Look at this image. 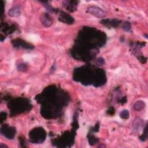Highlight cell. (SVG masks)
<instances>
[{
	"instance_id": "7",
	"label": "cell",
	"mask_w": 148,
	"mask_h": 148,
	"mask_svg": "<svg viewBox=\"0 0 148 148\" xmlns=\"http://www.w3.org/2000/svg\"><path fill=\"white\" fill-rule=\"evenodd\" d=\"M16 133L15 127L9 126L8 124H3L1 127V134L9 139H13Z\"/></svg>"
},
{
	"instance_id": "19",
	"label": "cell",
	"mask_w": 148,
	"mask_h": 148,
	"mask_svg": "<svg viewBox=\"0 0 148 148\" xmlns=\"http://www.w3.org/2000/svg\"><path fill=\"white\" fill-rule=\"evenodd\" d=\"M142 121L140 119H136L134 123V128L136 129V130H139L142 127Z\"/></svg>"
},
{
	"instance_id": "13",
	"label": "cell",
	"mask_w": 148,
	"mask_h": 148,
	"mask_svg": "<svg viewBox=\"0 0 148 148\" xmlns=\"http://www.w3.org/2000/svg\"><path fill=\"white\" fill-rule=\"evenodd\" d=\"M40 21L41 24L45 27H50L53 23V20L51 16L47 12H44L41 14L40 16Z\"/></svg>"
},
{
	"instance_id": "25",
	"label": "cell",
	"mask_w": 148,
	"mask_h": 148,
	"mask_svg": "<svg viewBox=\"0 0 148 148\" xmlns=\"http://www.w3.org/2000/svg\"><path fill=\"white\" fill-rule=\"evenodd\" d=\"M19 143L21 145V147H25V139L23 136H20L19 138Z\"/></svg>"
},
{
	"instance_id": "20",
	"label": "cell",
	"mask_w": 148,
	"mask_h": 148,
	"mask_svg": "<svg viewBox=\"0 0 148 148\" xmlns=\"http://www.w3.org/2000/svg\"><path fill=\"white\" fill-rule=\"evenodd\" d=\"M129 116H130V113H129V112L128 110L127 109H124V110H123L120 113V117L122 119H128V117H129Z\"/></svg>"
},
{
	"instance_id": "23",
	"label": "cell",
	"mask_w": 148,
	"mask_h": 148,
	"mask_svg": "<svg viewBox=\"0 0 148 148\" xmlns=\"http://www.w3.org/2000/svg\"><path fill=\"white\" fill-rule=\"evenodd\" d=\"M7 117V113L5 112H1L0 114V119H1V123H2V122L6 119Z\"/></svg>"
},
{
	"instance_id": "18",
	"label": "cell",
	"mask_w": 148,
	"mask_h": 148,
	"mask_svg": "<svg viewBox=\"0 0 148 148\" xmlns=\"http://www.w3.org/2000/svg\"><path fill=\"white\" fill-rule=\"evenodd\" d=\"M122 28L124 31L126 32H130L131 30V24L128 21H124L122 24Z\"/></svg>"
},
{
	"instance_id": "2",
	"label": "cell",
	"mask_w": 148,
	"mask_h": 148,
	"mask_svg": "<svg viewBox=\"0 0 148 148\" xmlns=\"http://www.w3.org/2000/svg\"><path fill=\"white\" fill-rule=\"evenodd\" d=\"M41 104V114L47 119H56L62 114L64 107L69 101V95L63 90L55 85L46 87L35 97Z\"/></svg>"
},
{
	"instance_id": "3",
	"label": "cell",
	"mask_w": 148,
	"mask_h": 148,
	"mask_svg": "<svg viewBox=\"0 0 148 148\" xmlns=\"http://www.w3.org/2000/svg\"><path fill=\"white\" fill-rule=\"evenodd\" d=\"M73 80L80 82L82 84L94 87H100L106 82V76L103 69L92 66L86 65L75 68L73 73Z\"/></svg>"
},
{
	"instance_id": "5",
	"label": "cell",
	"mask_w": 148,
	"mask_h": 148,
	"mask_svg": "<svg viewBox=\"0 0 148 148\" xmlns=\"http://www.w3.org/2000/svg\"><path fill=\"white\" fill-rule=\"evenodd\" d=\"M75 130L65 131L60 137L51 140L52 144L56 147H71L74 143L76 135Z\"/></svg>"
},
{
	"instance_id": "8",
	"label": "cell",
	"mask_w": 148,
	"mask_h": 148,
	"mask_svg": "<svg viewBox=\"0 0 148 148\" xmlns=\"http://www.w3.org/2000/svg\"><path fill=\"white\" fill-rule=\"evenodd\" d=\"M12 43L15 48H22L27 50H32L34 48L33 45L25 41L20 38H16L12 40Z\"/></svg>"
},
{
	"instance_id": "22",
	"label": "cell",
	"mask_w": 148,
	"mask_h": 148,
	"mask_svg": "<svg viewBox=\"0 0 148 148\" xmlns=\"http://www.w3.org/2000/svg\"><path fill=\"white\" fill-rule=\"evenodd\" d=\"M147 138V125L145 126V129L143 130V134L139 137V139L142 141H145Z\"/></svg>"
},
{
	"instance_id": "6",
	"label": "cell",
	"mask_w": 148,
	"mask_h": 148,
	"mask_svg": "<svg viewBox=\"0 0 148 148\" xmlns=\"http://www.w3.org/2000/svg\"><path fill=\"white\" fill-rule=\"evenodd\" d=\"M29 137L31 143L36 144L41 143L45 141L46 138V132L41 127H35L30 131Z\"/></svg>"
},
{
	"instance_id": "17",
	"label": "cell",
	"mask_w": 148,
	"mask_h": 148,
	"mask_svg": "<svg viewBox=\"0 0 148 148\" xmlns=\"http://www.w3.org/2000/svg\"><path fill=\"white\" fill-rule=\"evenodd\" d=\"M145 106V103L144 101L142 100L137 101L134 104V110L136 111H140L143 109H144Z\"/></svg>"
},
{
	"instance_id": "15",
	"label": "cell",
	"mask_w": 148,
	"mask_h": 148,
	"mask_svg": "<svg viewBox=\"0 0 148 148\" xmlns=\"http://www.w3.org/2000/svg\"><path fill=\"white\" fill-rule=\"evenodd\" d=\"M21 10L18 6H13L8 11V15L12 17H16L20 15Z\"/></svg>"
},
{
	"instance_id": "12",
	"label": "cell",
	"mask_w": 148,
	"mask_h": 148,
	"mask_svg": "<svg viewBox=\"0 0 148 148\" xmlns=\"http://www.w3.org/2000/svg\"><path fill=\"white\" fill-rule=\"evenodd\" d=\"M121 20L117 18H106L102 19L100 21L101 24H103L108 28H116L121 23Z\"/></svg>"
},
{
	"instance_id": "4",
	"label": "cell",
	"mask_w": 148,
	"mask_h": 148,
	"mask_svg": "<svg viewBox=\"0 0 148 148\" xmlns=\"http://www.w3.org/2000/svg\"><path fill=\"white\" fill-rule=\"evenodd\" d=\"M8 107L10 110V116H14L28 112L31 109L32 105L28 99L24 97H17L10 99L9 98Z\"/></svg>"
},
{
	"instance_id": "24",
	"label": "cell",
	"mask_w": 148,
	"mask_h": 148,
	"mask_svg": "<svg viewBox=\"0 0 148 148\" xmlns=\"http://www.w3.org/2000/svg\"><path fill=\"white\" fill-rule=\"evenodd\" d=\"M115 113V109L112 106H110L108 108V109L107 110V113L109 115H113Z\"/></svg>"
},
{
	"instance_id": "16",
	"label": "cell",
	"mask_w": 148,
	"mask_h": 148,
	"mask_svg": "<svg viewBox=\"0 0 148 148\" xmlns=\"http://www.w3.org/2000/svg\"><path fill=\"white\" fill-rule=\"evenodd\" d=\"M87 139L90 145H94L98 141V139L90 131L87 134Z\"/></svg>"
},
{
	"instance_id": "27",
	"label": "cell",
	"mask_w": 148,
	"mask_h": 148,
	"mask_svg": "<svg viewBox=\"0 0 148 148\" xmlns=\"http://www.w3.org/2000/svg\"><path fill=\"white\" fill-rule=\"evenodd\" d=\"M0 147L1 148H2V147H8V146L5 145H3V143H1L0 145Z\"/></svg>"
},
{
	"instance_id": "26",
	"label": "cell",
	"mask_w": 148,
	"mask_h": 148,
	"mask_svg": "<svg viewBox=\"0 0 148 148\" xmlns=\"http://www.w3.org/2000/svg\"><path fill=\"white\" fill-rule=\"evenodd\" d=\"M97 62L98 64L101 65H102V64H103L105 63V61H104V60H103L102 58L100 57V58H99L97 60Z\"/></svg>"
},
{
	"instance_id": "21",
	"label": "cell",
	"mask_w": 148,
	"mask_h": 148,
	"mask_svg": "<svg viewBox=\"0 0 148 148\" xmlns=\"http://www.w3.org/2000/svg\"><path fill=\"white\" fill-rule=\"evenodd\" d=\"M17 69L19 71H22V72L25 71L27 69V65L24 62L19 63L17 65Z\"/></svg>"
},
{
	"instance_id": "9",
	"label": "cell",
	"mask_w": 148,
	"mask_h": 148,
	"mask_svg": "<svg viewBox=\"0 0 148 148\" xmlns=\"http://www.w3.org/2000/svg\"><path fill=\"white\" fill-rule=\"evenodd\" d=\"M87 12L98 18H103L106 16V13L102 9L95 5L89 6L87 9Z\"/></svg>"
},
{
	"instance_id": "14",
	"label": "cell",
	"mask_w": 148,
	"mask_h": 148,
	"mask_svg": "<svg viewBox=\"0 0 148 148\" xmlns=\"http://www.w3.org/2000/svg\"><path fill=\"white\" fill-rule=\"evenodd\" d=\"M78 2L76 1H64L62 2V6L67 10L73 12L77 10Z\"/></svg>"
},
{
	"instance_id": "11",
	"label": "cell",
	"mask_w": 148,
	"mask_h": 148,
	"mask_svg": "<svg viewBox=\"0 0 148 148\" xmlns=\"http://www.w3.org/2000/svg\"><path fill=\"white\" fill-rule=\"evenodd\" d=\"M17 27L14 24H12L10 25H9L7 23H4V24L1 23V29L2 34L4 33V36H1V40L2 39L3 37L5 39L6 35L13 33V32H14L17 29Z\"/></svg>"
},
{
	"instance_id": "10",
	"label": "cell",
	"mask_w": 148,
	"mask_h": 148,
	"mask_svg": "<svg viewBox=\"0 0 148 148\" xmlns=\"http://www.w3.org/2000/svg\"><path fill=\"white\" fill-rule=\"evenodd\" d=\"M59 13L58 20L61 22L67 24H72L75 22L74 18L68 13L60 10H58L57 13Z\"/></svg>"
},
{
	"instance_id": "1",
	"label": "cell",
	"mask_w": 148,
	"mask_h": 148,
	"mask_svg": "<svg viewBox=\"0 0 148 148\" xmlns=\"http://www.w3.org/2000/svg\"><path fill=\"white\" fill-rule=\"evenodd\" d=\"M106 42V35L103 32L94 27H83L78 33L71 54L76 60L91 61Z\"/></svg>"
}]
</instances>
